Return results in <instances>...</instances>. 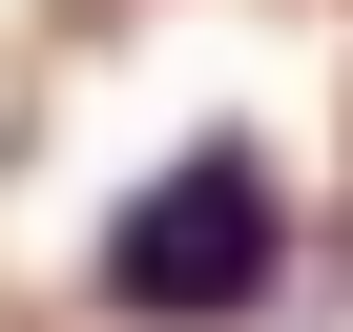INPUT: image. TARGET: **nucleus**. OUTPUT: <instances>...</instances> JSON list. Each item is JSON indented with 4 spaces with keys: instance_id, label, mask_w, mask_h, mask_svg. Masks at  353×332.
Returning a JSON list of instances; mask_svg holds the SVG:
<instances>
[{
    "instance_id": "nucleus-1",
    "label": "nucleus",
    "mask_w": 353,
    "mask_h": 332,
    "mask_svg": "<svg viewBox=\"0 0 353 332\" xmlns=\"http://www.w3.org/2000/svg\"><path fill=\"white\" fill-rule=\"evenodd\" d=\"M270 270H291V187H270L250 125L166 145L104 208V311H145V332H229V311H270Z\"/></svg>"
}]
</instances>
